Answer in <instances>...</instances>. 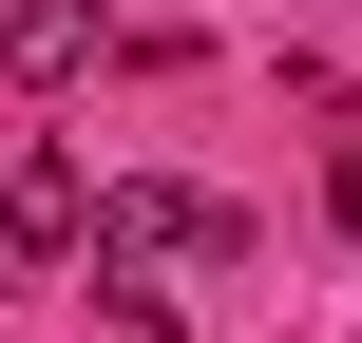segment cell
I'll use <instances>...</instances> for the list:
<instances>
[{"instance_id": "cell-1", "label": "cell", "mask_w": 362, "mask_h": 343, "mask_svg": "<svg viewBox=\"0 0 362 343\" xmlns=\"http://www.w3.org/2000/svg\"><path fill=\"white\" fill-rule=\"evenodd\" d=\"M229 248H248V210H210L172 172H115L95 191V267H229Z\"/></svg>"}, {"instance_id": "cell-4", "label": "cell", "mask_w": 362, "mask_h": 343, "mask_svg": "<svg viewBox=\"0 0 362 343\" xmlns=\"http://www.w3.org/2000/svg\"><path fill=\"white\" fill-rule=\"evenodd\" d=\"M95 343H172V306H153V286L115 267V286H95Z\"/></svg>"}, {"instance_id": "cell-3", "label": "cell", "mask_w": 362, "mask_h": 343, "mask_svg": "<svg viewBox=\"0 0 362 343\" xmlns=\"http://www.w3.org/2000/svg\"><path fill=\"white\" fill-rule=\"evenodd\" d=\"M0 57H19V95H76V76L115 57V19H95V0H19V19H0Z\"/></svg>"}, {"instance_id": "cell-5", "label": "cell", "mask_w": 362, "mask_h": 343, "mask_svg": "<svg viewBox=\"0 0 362 343\" xmlns=\"http://www.w3.org/2000/svg\"><path fill=\"white\" fill-rule=\"evenodd\" d=\"M325 191H344V229H362V134H344V153H325Z\"/></svg>"}, {"instance_id": "cell-2", "label": "cell", "mask_w": 362, "mask_h": 343, "mask_svg": "<svg viewBox=\"0 0 362 343\" xmlns=\"http://www.w3.org/2000/svg\"><path fill=\"white\" fill-rule=\"evenodd\" d=\"M0 248H19V267L95 248V172H76V153H19V172H0Z\"/></svg>"}]
</instances>
